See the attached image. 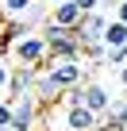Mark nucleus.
<instances>
[{"label": "nucleus", "mask_w": 127, "mask_h": 131, "mask_svg": "<svg viewBox=\"0 0 127 131\" xmlns=\"http://www.w3.org/2000/svg\"><path fill=\"white\" fill-rule=\"evenodd\" d=\"M104 23H108V16H104V12H85V16H81V23L73 27V39H77L81 46H93V42H100Z\"/></svg>", "instance_id": "4"}, {"label": "nucleus", "mask_w": 127, "mask_h": 131, "mask_svg": "<svg viewBox=\"0 0 127 131\" xmlns=\"http://www.w3.org/2000/svg\"><path fill=\"white\" fill-rule=\"evenodd\" d=\"M81 104L89 108V112H96V116H104L108 108H112V93L100 85V81H85L81 85Z\"/></svg>", "instance_id": "5"}, {"label": "nucleus", "mask_w": 127, "mask_h": 131, "mask_svg": "<svg viewBox=\"0 0 127 131\" xmlns=\"http://www.w3.org/2000/svg\"><path fill=\"white\" fill-rule=\"evenodd\" d=\"M42 73L66 93V89H77L81 85V77H85V66H81V58H66V62H46L42 66Z\"/></svg>", "instance_id": "2"}, {"label": "nucleus", "mask_w": 127, "mask_h": 131, "mask_svg": "<svg viewBox=\"0 0 127 131\" xmlns=\"http://www.w3.org/2000/svg\"><path fill=\"white\" fill-rule=\"evenodd\" d=\"M35 0H0V19H19Z\"/></svg>", "instance_id": "10"}, {"label": "nucleus", "mask_w": 127, "mask_h": 131, "mask_svg": "<svg viewBox=\"0 0 127 131\" xmlns=\"http://www.w3.org/2000/svg\"><path fill=\"white\" fill-rule=\"evenodd\" d=\"M42 4H58V0H42Z\"/></svg>", "instance_id": "19"}, {"label": "nucleus", "mask_w": 127, "mask_h": 131, "mask_svg": "<svg viewBox=\"0 0 127 131\" xmlns=\"http://www.w3.org/2000/svg\"><path fill=\"white\" fill-rule=\"evenodd\" d=\"M0 58H4V54H0Z\"/></svg>", "instance_id": "20"}, {"label": "nucleus", "mask_w": 127, "mask_h": 131, "mask_svg": "<svg viewBox=\"0 0 127 131\" xmlns=\"http://www.w3.org/2000/svg\"><path fill=\"white\" fill-rule=\"evenodd\" d=\"M81 12H100V0H73Z\"/></svg>", "instance_id": "14"}, {"label": "nucleus", "mask_w": 127, "mask_h": 131, "mask_svg": "<svg viewBox=\"0 0 127 131\" xmlns=\"http://www.w3.org/2000/svg\"><path fill=\"white\" fill-rule=\"evenodd\" d=\"M0 131H19V127H12V123H8V127H0Z\"/></svg>", "instance_id": "18"}, {"label": "nucleus", "mask_w": 127, "mask_h": 131, "mask_svg": "<svg viewBox=\"0 0 127 131\" xmlns=\"http://www.w3.org/2000/svg\"><path fill=\"white\" fill-rule=\"evenodd\" d=\"M104 66H108V70H119V66H127V46H116V50H108Z\"/></svg>", "instance_id": "11"}, {"label": "nucleus", "mask_w": 127, "mask_h": 131, "mask_svg": "<svg viewBox=\"0 0 127 131\" xmlns=\"http://www.w3.org/2000/svg\"><path fill=\"white\" fill-rule=\"evenodd\" d=\"M8 81H12V66H4V58H0V93H8Z\"/></svg>", "instance_id": "12"}, {"label": "nucleus", "mask_w": 127, "mask_h": 131, "mask_svg": "<svg viewBox=\"0 0 127 131\" xmlns=\"http://www.w3.org/2000/svg\"><path fill=\"white\" fill-rule=\"evenodd\" d=\"M4 100H8V108H12V127H19V131H31V127H35V119H39V100H35L31 93L4 96Z\"/></svg>", "instance_id": "3"}, {"label": "nucleus", "mask_w": 127, "mask_h": 131, "mask_svg": "<svg viewBox=\"0 0 127 131\" xmlns=\"http://www.w3.org/2000/svg\"><path fill=\"white\" fill-rule=\"evenodd\" d=\"M112 19H119V23H127V0H119V4H116V16Z\"/></svg>", "instance_id": "15"}, {"label": "nucleus", "mask_w": 127, "mask_h": 131, "mask_svg": "<svg viewBox=\"0 0 127 131\" xmlns=\"http://www.w3.org/2000/svg\"><path fill=\"white\" fill-rule=\"evenodd\" d=\"M81 16H85V12L73 4V0H58V4H50V16H46V19L58 23V27H70V31H73V27L81 23Z\"/></svg>", "instance_id": "6"}, {"label": "nucleus", "mask_w": 127, "mask_h": 131, "mask_svg": "<svg viewBox=\"0 0 127 131\" xmlns=\"http://www.w3.org/2000/svg\"><path fill=\"white\" fill-rule=\"evenodd\" d=\"M12 123V108H8V100H0V127H8Z\"/></svg>", "instance_id": "13"}, {"label": "nucleus", "mask_w": 127, "mask_h": 131, "mask_svg": "<svg viewBox=\"0 0 127 131\" xmlns=\"http://www.w3.org/2000/svg\"><path fill=\"white\" fill-rule=\"evenodd\" d=\"M12 58H16L19 66L42 70V66H46V39H42L39 31H27V35H19V39L12 42Z\"/></svg>", "instance_id": "1"}, {"label": "nucleus", "mask_w": 127, "mask_h": 131, "mask_svg": "<svg viewBox=\"0 0 127 131\" xmlns=\"http://www.w3.org/2000/svg\"><path fill=\"white\" fill-rule=\"evenodd\" d=\"M66 127L70 131H96L100 127V116L89 112L85 104H73V108H66Z\"/></svg>", "instance_id": "7"}, {"label": "nucleus", "mask_w": 127, "mask_h": 131, "mask_svg": "<svg viewBox=\"0 0 127 131\" xmlns=\"http://www.w3.org/2000/svg\"><path fill=\"white\" fill-rule=\"evenodd\" d=\"M100 42H104L108 50H116V46H127V23H119V19H108V23H104V35H100Z\"/></svg>", "instance_id": "8"}, {"label": "nucleus", "mask_w": 127, "mask_h": 131, "mask_svg": "<svg viewBox=\"0 0 127 131\" xmlns=\"http://www.w3.org/2000/svg\"><path fill=\"white\" fill-rule=\"evenodd\" d=\"M104 4H119V0H100V8H104Z\"/></svg>", "instance_id": "17"}, {"label": "nucleus", "mask_w": 127, "mask_h": 131, "mask_svg": "<svg viewBox=\"0 0 127 131\" xmlns=\"http://www.w3.org/2000/svg\"><path fill=\"white\" fill-rule=\"evenodd\" d=\"M104 116H108L104 131H127V96H123V100H112V108H108Z\"/></svg>", "instance_id": "9"}, {"label": "nucleus", "mask_w": 127, "mask_h": 131, "mask_svg": "<svg viewBox=\"0 0 127 131\" xmlns=\"http://www.w3.org/2000/svg\"><path fill=\"white\" fill-rule=\"evenodd\" d=\"M116 73H119V85L127 89V66H119V70H116Z\"/></svg>", "instance_id": "16"}]
</instances>
